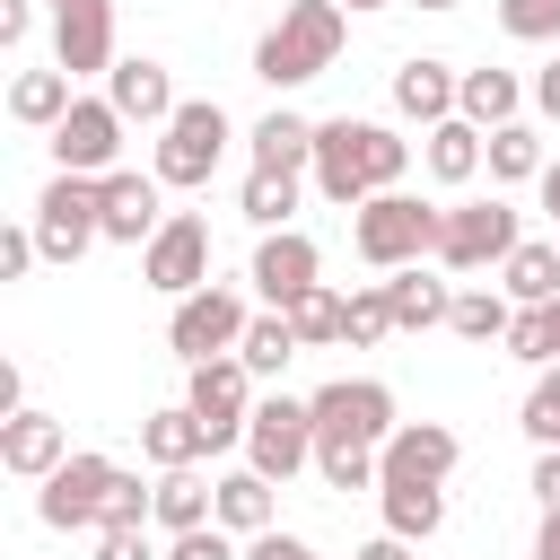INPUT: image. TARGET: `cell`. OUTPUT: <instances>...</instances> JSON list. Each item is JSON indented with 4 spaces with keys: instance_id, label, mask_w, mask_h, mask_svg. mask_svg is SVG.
<instances>
[{
    "instance_id": "e0dca14e",
    "label": "cell",
    "mask_w": 560,
    "mask_h": 560,
    "mask_svg": "<svg viewBox=\"0 0 560 560\" xmlns=\"http://www.w3.org/2000/svg\"><path fill=\"white\" fill-rule=\"evenodd\" d=\"M0 464H9L18 481H44V472L70 464V429H61L52 411H9V420H0Z\"/></svg>"
},
{
    "instance_id": "9f6ffc18",
    "label": "cell",
    "mask_w": 560,
    "mask_h": 560,
    "mask_svg": "<svg viewBox=\"0 0 560 560\" xmlns=\"http://www.w3.org/2000/svg\"><path fill=\"white\" fill-rule=\"evenodd\" d=\"M52 9H61V0H52Z\"/></svg>"
},
{
    "instance_id": "f546056e",
    "label": "cell",
    "mask_w": 560,
    "mask_h": 560,
    "mask_svg": "<svg viewBox=\"0 0 560 560\" xmlns=\"http://www.w3.org/2000/svg\"><path fill=\"white\" fill-rule=\"evenodd\" d=\"M280 315L298 324V341H306V350H332V341H341V324H350V298H341L332 280H315V289H306L298 306H280Z\"/></svg>"
},
{
    "instance_id": "d6a6232c",
    "label": "cell",
    "mask_w": 560,
    "mask_h": 560,
    "mask_svg": "<svg viewBox=\"0 0 560 560\" xmlns=\"http://www.w3.org/2000/svg\"><path fill=\"white\" fill-rule=\"evenodd\" d=\"M481 166H490L499 184H525V175H542L551 158H542V131H534V122H499V131H490V158H481Z\"/></svg>"
},
{
    "instance_id": "60d3db41",
    "label": "cell",
    "mask_w": 560,
    "mask_h": 560,
    "mask_svg": "<svg viewBox=\"0 0 560 560\" xmlns=\"http://www.w3.org/2000/svg\"><path fill=\"white\" fill-rule=\"evenodd\" d=\"M166 560H245V551H236V534H228V525H192V534H175V542H166Z\"/></svg>"
},
{
    "instance_id": "603a6c76",
    "label": "cell",
    "mask_w": 560,
    "mask_h": 560,
    "mask_svg": "<svg viewBox=\"0 0 560 560\" xmlns=\"http://www.w3.org/2000/svg\"><path fill=\"white\" fill-rule=\"evenodd\" d=\"M385 298H394V332H429V324H446V315H455V289H446V280H429L420 262L385 271Z\"/></svg>"
},
{
    "instance_id": "4fadbf2b",
    "label": "cell",
    "mask_w": 560,
    "mask_h": 560,
    "mask_svg": "<svg viewBox=\"0 0 560 560\" xmlns=\"http://www.w3.org/2000/svg\"><path fill=\"white\" fill-rule=\"evenodd\" d=\"M140 280L166 289V298H192V289L210 280V228H201L192 210H166V228L140 245Z\"/></svg>"
},
{
    "instance_id": "cb8c5ba5",
    "label": "cell",
    "mask_w": 560,
    "mask_h": 560,
    "mask_svg": "<svg viewBox=\"0 0 560 560\" xmlns=\"http://www.w3.org/2000/svg\"><path fill=\"white\" fill-rule=\"evenodd\" d=\"M149 490H158V525H166V534H192V525H219V481H201L192 464H175V472H158Z\"/></svg>"
},
{
    "instance_id": "11a10c76",
    "label": "cell",
    "mask_w": 560,
    "mask_h": 560,
    "mask_svg": "<svg viewBox=\"0 0 560 560\" xmlns=\"http://www.w3.org/2000/svg\"><path fill=\"white\" fill-rule=\"evenodd\" d=\"M420 9H455V0H420Z\"/></svg>"
},
{
    "instance_id": "277c9868",
    "label": "cell",
    "mask_w": 560,
    "mask_h": 560,
    "mask_svg": "<svg viewBox=\"0 0 560 560\" xmlns=\"http://www.w3.org/2000/svg\"><path fill=\"white\" fill-rule=\"evenodd\" d=\"M228 140H236V122H228V105L219 96H184L175 114H166V131H158V184H210L219 175V158H228Z\"/></svg>"
},
{
    "instance_id": "ffe728a7",
    "label": "cell",
    "mask_w": 560,
    "mask_h": 560,
    "mask_svg": "<svg viewBox=\"0 0 560 560\" xmlns=\"http://www.w3.org/2000/svg\"><path fill=\"white\" fill-rule=\"evenodd\" d=\"M140 455H149L158 472H175V464H201V455H210V429H201V411H192V402H166V411H149V420H140Z\"/></svg>"
},
{
    "instance_id": "7bdbcfd3",
    "label": "cell",
    "mask_w": 560,
    "mask_h": 560,
    "mask_svg": "<svg viewBox=\"0 0 560 560\" xmlns=\"http://www.w3.org/2000/svg\"><path fill=\"white\" fill-rule=\"evenodd\" d=\"M96 560H158L149 525H96Z\"/></svg>"
},
{
    "instance_id": "8fae6325",
    "label": "cell",
    "mask_w": 560,
    "mask_h": 560,
    "mask_svg": "<svg viewBox=\"0 0 560 560\" xmlns=\"http://www.w3.org/2000/svg\"><path fill=\"white\" fill-rule=\"evenodd\" d=\"M184 402L201 411V429H210V455L219 446H236L245 438V420H254V368L228 350V359H201L192 368V385H184Z\"/></svg>"
},
{
    "instance_id": "f5cc1de1",
    "label": "cell",
    "mask_w": 560,
    "mask_h": 560,
    "mask_svg": "<svg viewBox=\"0 0 560 560\" xmlns=\"http://www.w3.org/2000/svg\"><path fill=\"white\" fill-rule=\"evenodd\" d=\"M341 9H385V0H341Z\"/></svg>"
},
{
    "instance_id": "db71d44e",
    "label": "cell",
    "mask_w": 560,
    "mask_h": 560,
    "mask_svg": "<svg viewBox=\"0 0 560 560\" xmlns=\"http://www.w3.org/2000/svg\"><path fill=\"white\" fill-rule=\"evenodd\" d=\"M298 560H324V551H315V542H306V551H298Z\"/></svg>"
},
{
    "instance_id": "d590c367",
    "label": "cell",
    "mask_w": 560,
    "mask_h": 560,
    "mask_svg": "<svg viewBox=\"0 0 560 560\" xmlns=\"http://www.w3.org/2000/svg\"><path fill=\"white\" fill-rule=\"evenodd\" d=\"M508 324H516V315H508L499 289H455V315H446L455 341H508Z\"/></svg>"
},
{
    "instance_id": "d4e9b609",
    "label": "cell",
    "mask_w": 560,
    "mask_h": 560,
    "mask_svg": "<svg viewBox=\"0 0 560 560\" xmlns=\"http://www.w3.org/2000/svg\"><path fill=\"white\" fill-rule=\"evenodd\" d=\"M245 140H254V166H280V175H306V166H315V122H306V114H289V105H280V114H262Z\"/></svg>"
},
{
    "instance_id": "f35d334b",
    "label": "cell",
    "mask_w": 560,
    "mask_h": 560,
    "mask_svg": "<svg viewBox=\"0 0 560 560\" xmlns=\"http://www.w3.org/2000/svg\"><path fill=\"white\" fill-rule=\"evenodd\" d=\"M525 438L534 446H560V359L534 376V394H525Z\"/></svg>"
},
{
    "instance_id": "1f68e13d",
    "label": "cell",
    "mask_w": 560,
    "mask_h": 560,
    "mask_svg": "<svg viewBox=\"0 0 560 560\" xmlns=\"http://www.w3.org/2000/svg\"><path fill=\"white\" fill-rule=\"evenodd\" d=\"M499 271H508V298H516V306H542V298H560V236H551V245H516Z\"/></svg>"
},
{
    "instance_id": "8992f818",
    "label": "cell",
    "mask_w": 560,
    "mask_h": 560,
    "mask_svg": "<svg viewBox=\"0 0 560 560\" xmlns=\"http://www.w3.org/2000/svg\"><path fill=\"white\" fill-rule=\"evenodd\" d=\"M245 298L236 289H219V280H201L192 298H175V315H166V350L184 359V368H201V359H228L236 341H245Z\"/></svg>"
},
{
    "instance_id": "836d02e7",
    "label": "cell",
    "mask_w": 560,
    "mask_h": 560,
    "mask_svg": "<svg viewBox=\"0 0 560 560\" xmlns=\"http://www.w3.org/2000/svg\"><path fill=\"white\" fill-rule=\"evenodd\" d=\"M315 472H324L332 490H376V481H385L376 446H359V438H315Z\"/></svg>"
},
{
    "instance_id": "74e56055",
    "label": "cell",
    "mask_w": 560,
    "mask_h": 560,
    "mask_svg": "<svg viewBox=\"0 0 560 560\" xmlns=\"http://www.w3.org/2000/svg\"><path fill=\"white\" fill-rule=\"evenodd\" d=\"M499 26L516 44H560V0H499Z\"/></svg>"
},
{
    "instance_id": "8d00e7d4",
    "label": "cell",
    "mask_w": 560,
    "mask_h": 560,
    "mask_svg": "<svg viewBox=\"0 0 560 560\" xmlns=\"http://www.w3.org/2000/svg\"><path fill=\"white\" fill-rule=\"evenodd\" d=\"M385 332H394V298H385V280L350 289V324H341V341H350V350H368V341H385Z\"/></svg>"
},
{
    "instance_id": "484cf974",
    "label": "cell",
    "mask_w": 560,
    "mask_h": 560,
    "mask_svg": "<svg viewBox=\"0 0 560 560\" xmlns=\"http://www.w3.org/2000/svg\"><path fill=\"white\" fill-rule=\"evenodd\" d=\"M376 499H385V534H402V542H429L446 525V490L438 481H376Z\"/></svg>"
},
{
    "instance_id": "52a82bcc",
    "label": "cell",
    "mask_w": 560,
    "mask_h": 560,
    "mask_svg": "<svg viewBox=\"0 0 560 560\" xmlns=\"http://www.w3.org/2000/svg\"><path fill=\"white\" fill-rule=\"evenodd\" d=\"M525 236H516V210L490 192V201H455L446 219H438V262L446 271H490V262H508Z\"/></svg>"
},
{
    "instance_id": "ee69618b",
    "label": "cell",
    "mask_w": 560,
    "mask_h": 560,
    "mask_svg": "<svg viewBox=\"0 0 560 560\" xmlns=\"http://www.w3.org/2000/svg\"><path fill=\"white\" fill-rule=\"evenodd\" d=\"M298 551H306V542L280 534V525H271V534H245V560H298Z\"/></svg>"
},
{
    "instance_id": "7402d4cb",
    "label": "cell",
    "mask_w": 560,
    "mask_h": 560,
    "mask_svg": "<svg viewBox=\"0 0 560 560\" xmlns=\"http://www.w3.org/2000/svg\"><path fill=\"white\" fill-rule=\"evenodd\" d=\"M420 158H429V175H438V184H472V175H481V158H490V131H481V122H464V114H446V122H429V149H420Z\"/></svg>"
},
{
    "instance_id": "f1b7e54d",
    "label": "cell",
    "mask_w": 560,
    "mask_h": 560,
    "mask_svg": "<svg viewBox=\"0 0 560 560\" xmlns=\"http://www.w3.org/2000/svg\"><path fill=\"white\" fill-rule=\"evenodd\" d=\"M271 490H280V481L254 472V464L228 472V481H219V525H228V534H271Z\"/></svg>"
},
{
    "instance_id": "7c38bea8",
    "label": "cell",
    "mask_w": 560,
    "mask_h": 560,
    "mask_svg": "<svg viewBox=\"0 0 560 560\" xmlns=\"http://www.w3.org/2000/svg\"><path fill=\"white\" fill-rule=\"evenodd\" d=\"M122 105L114 96H79L61 122H52V158L70 166V175H114V158H122Z\"/></svg>"
},
{
    "instance_id": "7dc6e473",
    "label": "cell",
    "mask_w": 560,
    "mask_h": 560,
    "mask_svg": "<svg viewBox=\"0 0 560 560\" xmlns=\"http://www.w3.org/2000/svg\"><path fill=\"white\" fill-rule=\"evenodd\" d=\"M534 105H542V114H551V122H560V52H551V61H542V70H534Z\"/></svg>"
},
{
    "instance_id": "3957f363",
    "label": "cell",
    "mask_w": 560,
    "mask_h": 560,
    "mask_svg": "<svg viewBox=\"0 0 560 560\" xmlns=\"http://www.w3.org/2000/svg\"><path fill=\"white\" fill-rule=\"evenodd\" d=\"M438 219H446V210H429V201H411V192L394 184V192H368V201L350 210V245H359L368 271H402V262L438 254Z\"/></svg>"
},
{
    "instance_id": "ac0fdd59",
    "label": "cell",
    "mask_w": 560,
    "mask_h": 560,
    "mask_svg": "<svg viewBox=\"0 0 560 560\" xmlns=\"http://www.w3.org/2000/svg\"><path fill=\"white\" fill-rule=\"evenodd\" d=\"M158 228H166V210H158V175L114 166V175H105V245H149Z\"/></svg>"
},
{
    "instance_id": "4316f807",
    "label": "cell",
    "mask_w": 560,
    "mask_h": 560,
    "mask_svg": "<svg viewBox=\"0 0 560 560\" xmlns=\"http://www.w3.org/2000/svg\"><path fill=\"white\" fill-rule=\"evenodd\" d=\"M70 88H79L70 70H18V88H9V114H18L26 131H52V122H61L70 105H79Z\"/></svg>"
},
{
    "instance_id": "b9f144b4",
    "label": "cell",
    "mask_w": 560,
    "mask_h": 560,
    "mask_svg": "<svg viewBox=\"0 0 560 560\" xmlns=\"http://www.w3.org/2000/svg\"><path fill=\"white\" fill-rule=\"evenodd\" d=\"M44 262V245H35V228H0V280H26Z\"/></svg>"
},
{
    "instance_id": "bcb514c9",
    "label": "cell",
    "mask_w": 560,
    "mask_h": 560,
    "mask_svg": "<svg viewBox=\"0 0 560 560\" xmlns=\"http://www.w3.org/2000/svg\"><path fill=\"white\" fill-rule=\"evenodd\" d=\"M534 499L560 508V446H542V464H534Z\"/></svg>"
},
{
    "instance_id": "c3c4849f",
    "label": "cell",
    "mask_w": 560,
    "mask_h": 560,
    "mask_svg": "<svg viewBox=\"0 0 560 560\" xmlns=\"http://www.w3.org/2000/svg\"><path fill=\"white\" fill-rule=\"evenodd\" d=\"M359 560H411V542L402 534H376V542H359Z\"/></svg>"
},
{
    "instance_id": "83f0119b",
    "label": "cell",
    "mask_w": 560,
    "mask_h": 560,
    "mask_svg": "<svg viewBox=\"0 0 560 560\" xmlns=\"http://www.w3.org/2000/svg\"><path fill=\"white\" fill-rule=\"evenodd\" d=\"M516 105H525L516 70H464V88H455V114H464V122H481V131L516 122Z\"/></svg>"
},
{
    "instance_id": "681fc988",
    "label": "cell",
    "mask_w": 560,
    "mask_h": 560,
    "mask_svg": "<svg viewBox=\"0 0 560 560\" xmlns=\"http://www.w3.org/2000/svg\"><path fill=\"white\" fill-rule=\"evenodd\" d=\"M534 560H560V508H542V534H534Z\"/></svg>"
},
{
    "instance_id": "5b68a950",
    "label": "cell",
    "mask_w": 560,
    "mask_h": 560,
    "mask_svg": "<svg viewBox=\"0 0 560 560\" xmlns=\"http://www.w3.org/2000/svg\"><path fill=\"white\" fill-rule=\"evenodd\" d=\"M96 236H105V175L61 166L44 184V201H35V245H44V262H79Z\"/></svg>"
},
{
    "instance_id": "f6af8a7d",
    "label": "cell",
    "mask_w": 560,
    "mask_h": 560,
    "mask_svg": "<svg viewBox=\"0 0 560 560\" xmlns=\"http://www.w3.org/2000/svg\"><path fill=\"white\" fill-rule=\"evenodd\" d=\"M26 26H35V0H0V44H26Z\"/></svg>"
},
{
    "instance_id": "d6986e66",
    "label": "cell",
    "mask_w": 560,
    "mask_h": 560,
    "mask_svg": "<svg viewBox=\"0 0 560 560\" xmlns=\"http://www.w3.org/2000/svg\"><path fill=\"white\" fill-rule=\"evenodd\" d=\"M105 96L122 105V122H149V131H166V114L184 105V96H175V79H166V61H114Z\"/></svg>"
},
{
    "instance_id": "f907efd6",
    "label": "cell",
    "mask_w": 560,
    "mask_h": 560,
    "mask_svg": "<svg viewBox=\"0 0 560 560\" xmlns=\"http://www.w3.org/2000/svg\"><path fill=\"white\" fill-rule=\"evenodd\" d=\"M534 184H542V210H551V228H560V158H551V166H542Z\"/></svg>"
},
{
    "instance_id": "9a60e30c",
    "label": "cell",
    "mask_w": 560,
    "mask_h": 560,
    "mask_svg": "<svg viewBox=\"0 0 560 560\" xmlns=\"http://www.w3.org/2000/svg\"><path fill=\"white\" fill-rule=\"evenodd\" d=\"M271 306H298L315 280H324V254H315V236H298V228H262V245H254V271H245Z\"/></svg>"
},
{
    "instance_id": "7a4b0ae2",
    "label": "cell",
    "mask_w": 560,
    "mask_h": 560,
    "mask_svg": "<svg viewBox=\"0 0 560 560\" xmlns=\"http://www.w3.org/2000/svg\"><path fill=\"white\" fill-rule=\"evenodd\" d=\"M341 35H350V9L341 0H289L280 26L254 44V79L262 88H306L341 61Z\"/></svg>"
},
{
    "instance_id": "6da1fadb",
    "label": "cell",
    "mask_w": 560,
    "mask_h": 560,
    "mask_svg": "<svg viewBox=\"0 0 560 560\" xmlns=\"http://www.w3.org/2000/svg\"><path fill=\"white\" fill-rule=\"evenodd\" d=\"M402 166H411V140H402V131H385V122H368V114H332V122H315V166H306V175H315L324 201L359 210L368 192H394Z\"/></svg>"
},
{
    "instance_id": "44dd1931",
    "label": "cell",
    "mask_w": 560,
    "mask_h": 560,
    "mask_svg": "<svg viewBox=\"0 0 560 560\" xmlns=\"http://www.w3.org/2000/svg\"><path fill=\"white\" fill-rule=\"evenodd\" d=\"M455 88H464V70H446V61H402V70H394V114H411V122L429 131V122L455 114Z\"/></svg>"
},
{
    "instance_id": "30bf717a",
    "label": "cell",
    "mask_w": 560,
    "mask_h": 560,
    "mask_svg": "<svg viewBox=\"0 0 560 560\" xmlns=\"http://www.w3.org/2000/svg\"><path fill=\"white\" fill-rule=\"evenodd\" d=\"M315 402V438H359V446H385L402 420H394V394L376 385V376H332V385H315L306 394Z\"/></svg>"
},
{
    "instance_id": "ab89813d",
    "label": "cell",
    "mask_w": 560,
    "mask_h": 560,
    "mask_svg": "<svg viewBox=\"0 0 560 560\" xmlns=\"http://www.w3.org/2000/svg\"><path fill=\"white\" fill-rule=\"evenodd\" d=\"M508 350H516L525 368H551V359H560V341H551V315H542V306H516V324H508Z\"/></svg>"
},
{
    "instance_id": "816d5d0a",
    "label": "cell",
    "mask_w": 560,
    "mask_h": 560,
    "mask_svg": "<svg viewBox=\"0 0 560 560\" xmlns=\"http://www.w3.org/2000/svg\"><path fill=\"white\" fill-rule=\"evenodd\" d=\"M542 315H551V341H560V298H542Z\"/></svg>"
},
{
    "instance_id": "e575fe53",
    "label": "cell",
    "mask_w": 560,
    "mask_h": 560,
    "mask_svg": "<svg viewBox=\"0 0 560 560\" xmlns=\"http://www.w3.org/2000/svg\"><path fill=\"white\" fill-rule=\"evenodd\" d=\"M236 210H245L254 228H289V210H298V175L254 166V175H245V192H236Z\"/></svg>"
},
{
    "instance_id": "4dcf8cb0",
    "label": "cell",
    "mask_w": 560,
    "mask_h": 560,
    "mask_svg": "<svg viewBox=\"0 0 560 560\" xmlns=\"http://www.w3.org/2000/svg\"><path fill=\"white\" fill-rule=\"evenodd\" d=\"M298 350H306V341H298V324H289L280 306H271V315H254V324H245V341H236V359H245L254 376H280Z\"/></svg>"
},
{
    "instance_id": "5bb4252c",
    "label": "cell",
    "mask_w": 560,
    "mask_h": 560,
    "mask_svg": "<svg viewBox=\"0 0 560 560\" xmlns=\"http://www.w3.org/2000/svg\"><path fill=\"white\" fill-rule=\"evenodd\" d=\"M52 70L114 79V0H61L52 9Z\"/></svg>"
},
{
    "instance_id": "2e32d148",
    "label": "cell",
    "mask_w": 560,
    "mask_h": 560,
    "mask_svg": "<svg viewBox=\"0 0 560 560\" xmlns=\"http://www.w3.org/2000/svg\"><path fill=\"white\" fill-rule=\"evenodd\" d=\"M376 464H385V481H438V490H446V472L464 464V446H455L446 420H402V429L376 446Z\"/></svg>"
},
{
    "instance_id": "ba28073f",
    "label": "cell",
    "mask_w": 560,
    "mask_h": 560,
    "mask_svg": "<svg viewBox=\"0 0 560 560\" xmlns=\"http://www.w3.org/2000/svg\"><path fill=\"white\" fill-rule=\"evenodd\" d=\"M114 455H70L61 472H44V490H35V516L52 525V534H96L105 525V499H114Z\"/></svg>"
},
{
    "instance_id": "9c48e42d",
    "label": "cell",
    "mask_w": 560,
    "mask_h": 560,
    "mask_svg": "<svg viewBox=\"0 0 560 560\" xmlns=\"http://www.w3.org/2000/svg\"><path fill=\"white\" fill-rule=\"evenodd\" d=\"M245 464L271 472V481L306 472V464H315V402H289V394L254 402V420H245Z\"/></svg>"
}]
</instances>
